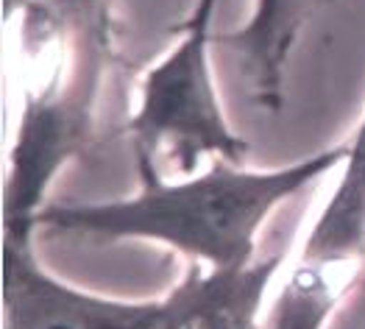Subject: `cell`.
<instances>
[{"mask_svg": "<svg viewBox=\"0 0 365 329\" xmlns=\"http://www.w3.org/2000/svg\"><path fill=\"white\" fill-rule=\"evenodd\" d=\"M349 146H332L279 168L210 162L179 181L159 173L125 198L95 204H51L39 229L98 240H143L170 248L207 270H235L257 263L262 226L284 201L304 193L335 168Z\"/></svg>", "mask_w": 365, "mask_h": 329, "instance_id": "1", "label": "cell"}, {"mask_svg": "<svg viewBox=\"0 0 365 329\" xmlns=\"http://www.w3.org/2000/svg\"><path fill=\"white\" fill-rule=\"evenodd\" d=\"M23 54L48 56V76L23 98L9 148L3 232L39 229L48 190L87 146L109 67L112 0H31L20 11Z\"/></svg>", "mask_w": 365, "mask_h": 329, "instance_id": "2", "label": "cell"}, {"mask_svg": "<svg viewBox=\"0 0 365 329\" xmlns=\"http://www.w3.org/2000/svg\"><path fill=\"white\" fill-rule=\"evenodd\" d=\"M217 0H195L170 51L140 81L131 134L140 176H156L168 153L184 176L201 162L245 165L251 146L235 131L212 76V23Z\"/></svg>", "mask_w": 365, "mask_h": 329, "instance_id": "3", "label": "cell"}, {"mask_svg": "<svg viewBox=\"0 0 365 329\" xmlns=\"http://www.w3.org/2000/svg\"><path fill=\"white\" fill-rule=\"evenodd\" d=\"M162 307L84 290L39 260L36 229L3 232V329H156Z\"/></svg>", "mask_w": 365, "mask_h": 329, "instance_id": "4", "label": "cell"}, {"mask_svg": "<svg viewBox=\"0 0 365 329\" xmlns=\"http://www.w3.org/2000/svg\"><path fill=\"white\" fill-rule=\"evenodd\" d=\"M282 260V254L259 257L235 270L190 265L182 282L162 296L156 329H265L259 313Z\"/></svg>", "mask_w": 365, "mask_h": 329, "instance_id": "5", "label": "cell"}, {"mask_svg": "<svg viewBox=\"0 0 365 329\" xmlns=\"http://www.w3.org/2000/svg\"><path fill=\"white\" fill-rule=\"evenodd\" d=\"M346 146L349 156L340 168V181L312 223L307 243L329 260L365 263V118Z\"/></svg>", "mask_w": 365, "mask_h": 329, "instance_id": "6", "label": "cell"}, {"mask_svg": "<svg viewBox=\"0 0 365 329\" xmlns=\"http://www.w3.org/2000/svg\"><path fill=\"white\" fill-rule=\"evenodd\" d=\"M302 0H254V11L243 29L232 34V45L248 56L257 90L265 103H279L282 67L296 36Z\"/></svg>", "mask_w": 365, "mask_h": 329, "instance_id": "7", "label": "cell"}, {"mask_svg": "<svg viewBox=\"0 0 365 329\" xmlns=\"http://www.w3.org/2000/svg\"><path fill=\"white\" fill-rule=\"evenodd\" d=\"M349 288L309 265H296L268 313L265 329H324Z\"/></svg>", "mask_w": 365, "mask_h": 329, "instance_id": "8", "label": "cell"}, {"mask_svg": "<svg viewBox=\"0 0 365 329\" xmlns=\"http://www.w3.org/2000/svg\"><path fill=\"white\" fill-rule=\"evenodd\" d=\"M31 0H3V23H11Z\"/></svg>", "mask_w": 365, "mask_h": 329, "instance_id": "9", "label": "cell"}]
</instances>
